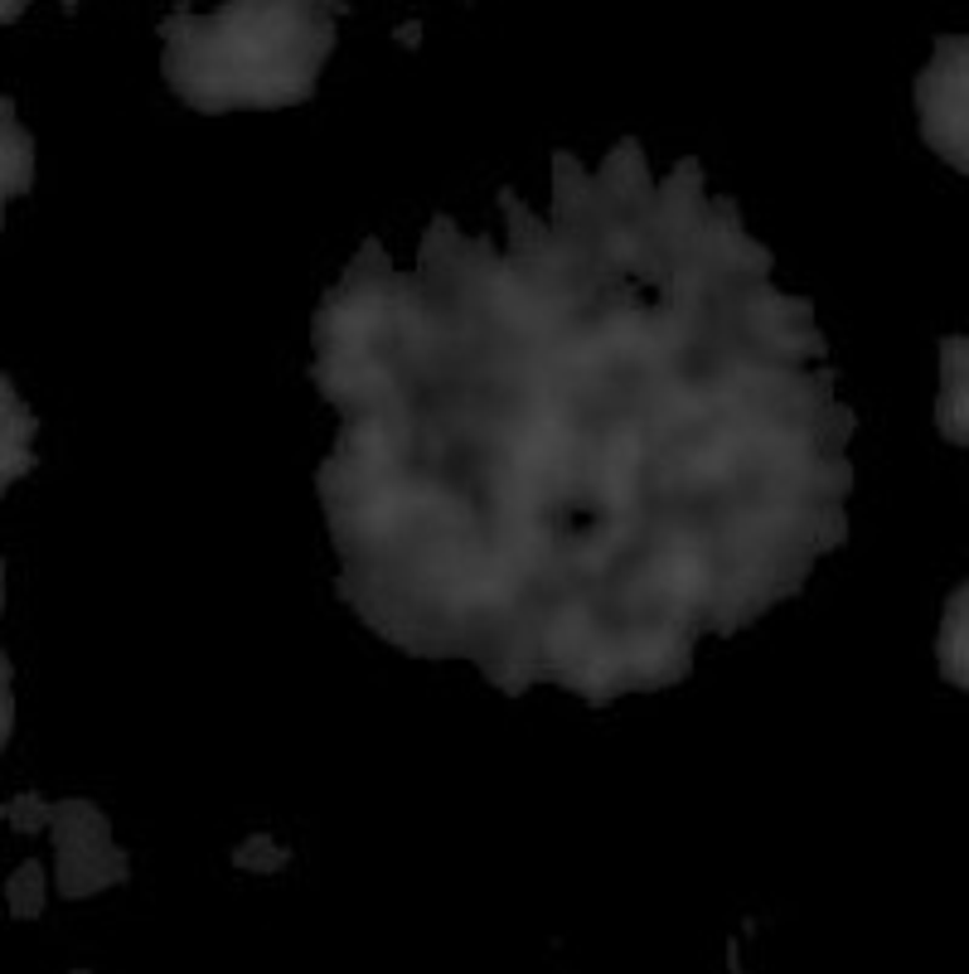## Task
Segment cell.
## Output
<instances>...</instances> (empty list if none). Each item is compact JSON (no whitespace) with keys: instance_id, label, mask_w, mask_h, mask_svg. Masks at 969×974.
<instances>
[{"instance_id":"obj_3","label":"cell","mask_w":969,"mask_h":974,"mask_svg":"<svg viewBox=\"0 0 969 974\" xmlns=\"http://www.w3.org/2000/svg\"><path fill=\"white\" fill-rule=\"evenodd\" d=\"M5 107H0V116H5V205L15 195H25L29 189V136L15 132V102L0 98Z\"/></svg>"},{"instance_id":"obj_6","label":"cell","mask_w":969,"mask_h":974,"mask_svg":"<svg viewBox=\"0 0 969 974\" xmlns=\"http://www.w3.org/2000/svg\"><path fill=\"white\" fill-rule=\"evenodd\" d=\"M49 815H53V810H49L39 796H15V800L5 805V819L15 824V829H39V824H45Z\"/></svg>"},{"instance_id":"obj_10","label":"cell","mask_w":969,"mask_h":974,"mask_svg":"<svg viewBox=\"0 0 969 974\" xmlns=\"http://www.w3.org/2000/svg\"><path fill=\"white\" fill-rule=\"evenodd\" d=\"M15 15H25V5H15V0H5V5H0V20H15Z\"/></svg>"},{"instance_id":"obj_4","label":"cell","mask_w":969,"mask_h":974,"mask_svg":"<svg viewBox=\"0 0 969 974\" xmlns=\"http://www.w3.org/2000/svg\"><path fill=\"white\" fill-rule=\"evenodd\" d=\"M5 897H10V912H15V922H35L39 907H45V868H39L35 859L20 863L15 877H10V887H5Z\"/></svg>"},{"instance_id":"obj_5","label":"cell","mask_w":969,"mask_h":974,"mask_svg":"<svg viewBox=\"0 0 969 974\" xmlns=\"http://www.w3.org/2000/svg\"><path fill=\"white\" fill-rule=\"evenodd\" d=\"M0 393H5V485H15L20 470H29V456H25V442H20V427H29V412L25 403L15 408V383H0Z\"/></svg>"},{"instance_id":"obj_2","label":"cell","mask_w":969,"mask_h":974,"mask_svg":"<svg viewBox=\"0 0 969 974\" xmlns=\"http://www.w3.org/2000/svg\"><path fill=\"white\" fill-rule=\"evenodd\" d=\"M965 587H955L950 596V612H945V626H941V674L965 689Z\"/></svg>"},{"instance_id":"obj_8","label":"cell","mask_w":969,"mask_h":974,"mask_svg":"<svg viewBox=\"0 0 969 974\" xmlns=\"http://www.w3.org/2000/svg\"><path fill=\"white\" fill-rule=\"evenodd\" d=\"M233 863L238 868H282V853H267V834H257L247 849L233 853Z\"/></svg>"},{"instance_id":"obj_7","label":"cell","mask_w":969,"mask_h":974,"mask_svg":"<svg viewBox=\"0 0 969 974\" xmlns=\"http://www.w3.org/2000/svg\"><path fill=\"white\" fill-rule=\"evenodd\" d=\"M10 679H15V669H10V659H0V742L5 747L15 737V689H10Z\"/></svg>"},{"instance_id":"obj_1","label":"cell","mask_w":969,"mask_h":974,"mask_svg":"<svg viewBox=\"0 0 969 974\" xmlns=\"http://www.w3.org/2000/svg\"><path fill=\"white\" fill-rule=\"evenodd\" d=\"M950 355H955V363L945 359V349H941V359H945V383H941V436L945 442H955V446H965V340H950Z\"/></svg>"},{"instance_id":"obj_9","label":"cell","mask_w":969,"mask_h":974,"mask_svg":"<svg viewBox=\"0 0 969 974\" xmlns=\"http://www.w3.org/2000/svg\"><path fill=\"white\" fill-rule=\"evenodd\" d=\"M417 39H422V29H417V25H403V29H397V45H417Z\"/></svg>"}]
</instances>
